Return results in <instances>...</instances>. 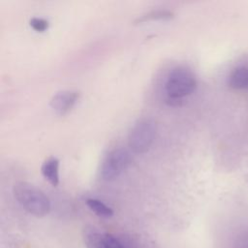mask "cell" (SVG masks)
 Listing matches in <instances>:
<instances>
[{"instance_id": "6da1fadb", "label": "cell", "mask_w": 248, "mask_h": 248, "mask_svg": "<svg viewBox=\"0 0 248 248\" xmlns=\"http://www.w3.org/2000/svg\"><path fill=\"white\" fill-rule=\"evenodd\" d=\"M197 87V78L194 73L185 67H177L170 72L165 89L167 102L171 106L180 105L182 99L192 94Z\"/></svg>"}, {"instance_id": "7a4b0ae2", "label": "cell", "mask_w": 248, "mask_h": 248, "mask_svg": "<svg viewBox=\"0 0 248 248\" xmlns=\"http://www.w3.org/2000/svg\"><path fill=\"white\" fill-rule=\"evenodd\" d=\"M14 195L20 205L32 215L43 217L50 210V202L43 191L27 182L14 186Z\"/></svg>"}, {"instance_id": "3957f363", "label": "cell", "mask_w": 248, "mask_h": 248, "mask_svg": "<svg viewBox=\"0 0 248 248\" xmlns=\"http://www.w3.org/2000/svg\"><path fill=\"white\" fill-rule=\"evenodd\" d=\"M157 131V124L155 120L149 117L139 119L129 134V147L137 154L146 152L153 143Z\"/></svg>"}, {"instance_id": "277c9868", "label": "cell", "mask_w": 248, "mask_h": 248, "mask_svg": "<svg viewBox=\"0 0 248 248\" xmlns=\"http://www.w3.org/2000/svg\"><path fill=\"white\" fill-rule=\"evenodd\" d=\"M131 162V153L124 147L111 150L105 158L101 166V176L103 179L111 180L117 177Z\"/></svg>"}, {"instance_id": "5b68a950", "label": "cell", "mask_w": 248, "mask_h": 248, "mask_svg": "<svg viewBox=\"0 0 248 248\" xmlns=\"http://www.w3.org/2000/svg\"><path fill=\"white\" fill-rule=\"evenodd\" d=\"M78 99V92L63 90L57 92L50 100V108L57 115L67 114Z\"/></svg>"}, {"instance_id": "8992f818", "label": "cell", "mask_w": 248, "mask_h": 248, "mask_svg": "<svg viewBox=\"0 0 248 248\" xmlns=\"http://www.w3.org/2000/svg\"><path fill=\"white\" fill-rule=\"evenodd\" d=\"M228 85L234 90H248V67L238 66L229 76Z\"/></svg>"}, {"instance_id": "52a82bcc", "label": "cell", "mask_w": 248, "mask_h": 248, "mask_svg": "<svg viewBox=\"0 0 248 248\" xmlns=\"http://www.w3.org/2000/svg\"><path fill=\"white\" fill-rule=\"evenodd\" d=\"M44 177L53 186L59 183V161L54 157L46 159L41 168Z\"/></svg>"}, {"instance_id": "ba28073f", "label": "cell", "mask_w": 248, "mask_h": 248, "mask_svg": "<svg viewBox=\"0 0 248 248\" xmlns=\"http://www.w3.org/2000/svg\"><path fill=\"white\" fill-rule=\"evenodd\" d=\"M105 233L99 232L94 228H87L84 230L83 241L86 248H106Z\"/></svg>"}, {"instance_id": "9c48e42d", "label": "cell", "mask_w": 248, "mask_h": 248, "mask_svg": "<svg viewBox=\"0 0 248 248\" xmlns=\"http://www.w3.org/2000/svg\"><path fill=\"white\" fill-rule=\"evenodd\" d=\"M87 206L98 216L104 218H109L113 215V210L103 202L97 199H87L85 201Z\"/></svg>"}, {"instance_id": "30bf717a", "label": "cell", "mask_w": 248, "mask_h": 248, "mask_svg": "<svg viewBox=\"0 0 248 248\" xmlns=\"http://www.w3.org/2000/svg\"><path fill=\"white\" fill-rule=\"evenodd\" d=\"M170 17H172V13L169 11H155L145 16H142L140 18L138 19V22H142V21L151 20V19H165V18H170Z\"/></svg>"}, {"instance_id": "8fae6325", "label": "cell", "mask_w": 248, "mask_h": 248, "mask_svg": "<svg viewBox=\"0 0 248 248\" xmlns=\"http://www.w3.org/2000/svg\"><path fill=\"white\" fill-rule=\"evenodd\" d=\"M30 26L37 32H44L48 28V21L41 17H33L29 22Z\"/></svg>"}, {"instance_id": "7c38bea8", "label": "cell", "mask_w": 248, "mask_h": 248, "mask_svg": "<svg viewBox=\"0 0 248 248\" xmlns=\"http://www.w3.org/2000/svg\"><path fill=\"white\" fill-rule=\"evenodd\" d=\"M104 237L106 248H124L123 245L112 234L105 233Z\"/></svg>"}]
</instances>
